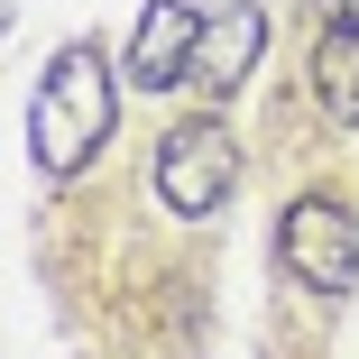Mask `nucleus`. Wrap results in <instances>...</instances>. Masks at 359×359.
Masks as SVG:
<instances>
[{"instance_id": "nucleus-8", "label": "nucleus", "mask_w": 359, "mask_h": 359, "mask_svg": "<svg viewBox=\"0 0 359 359\" xmlns=\"http://www.w3.org/2000/svg\"><path fill=\"white\" fill-rule=\"evenodd\" d=\"M323 10H350V0H323Z\"/></svg>"}, {"instance_id": "nucleus-7", "label": "nucleus", "mask_w": 359, "mask_h": 359, "mask_svg": "<svg viewBox=\"0 0 359 359\" xmlns=\"http://www.w3.org/2000/svg\"><path fill=\"white\" fill-rule=\"evenodd\" d=\"M0 28H10V0H0Z\"/></svg>"}, {"instance_id": "nucleus-5", "label": "nucleus", "mask_w": 359, "mask_h": 359, "mask_svg": "<svg viewBox=\"0 0 359 359\" xmlns=\"http://www.w3.org/2000/svg\"><path fill=\"white\" fill-rule=\"evenodd\" d=\"M258 46H267V10H258V0H231V10L194 37V83L222 102V93L249 74V65H258Z\"/></svg>"}, {"instance_id": "nucleus-1", "label": "nucleus", "mask_w": 359, "mask_h": 359, "mask_svg": "<svg viewBox=\"0 0 359 359\" xmlns=\"http://www.w3.org/2000/svg\"><path fill=\"white\" fill-rule=\"evenodd\" d=\"M111 55L93 46V37H74V46H55V65H46V83H37V102H28V148H37V166L46 175H83L93 157H102V138H111Z\"/></svg>"}, {"instance_id": "nucleus-3", "label": "nucleus", "mask_w": 359, "mask_h": 359, "mask_svg": "<svg viewBox=\"0 0 359 359\" xmlns=\"http://www.w3.org/2000/svg\"><path fill=\"white\" fill-rule=\"evenodd\" d=\"M276 258H285V276H295L304 295H350L359 285V222H350V203L341 194H295L285 222H276Z\"/></svg>"}, {"instance_id": "nucleus-4", "label": "nucleus", "mask_w": 359, "mask_h": 359, "mask_svg": "<svg viewBox=\"0 0 359 359\" xmlns=\"http://www.w3.org/2000/svg\"><path fill=\"white\" fill-rule=\"evenodd\" d=\"M194 37H203V19L184 0H148V10H138V37H129V83L138 93L194 83Z\"/></svg>"}, {"instance_id": "nucleus-6", "label": "nucleus", "mask_w": 359, "mask_h": 359, "mask_svg": "<svg viewBox=\"0 0 359 359\" xmlns=\"http://www.w3.org/2000/svg\"><path fill=\"white\" fill-rule=\"evenodd\" d=\"M313 93L341 129H359V10H332V28L313 46Z\"/></svg>"}, {"instance_id": "nucleus-2", "label": "nucleus", "mask_w": 359, "mask_h": 359, "mask_svg": "<svg viewBox=\"0 0 359 359\" xmlns=\"http://www.w3.org/2000/svg\"><path fill=\"white\" fill-rule=\"evenodd\" d=\"M231 184H240V148H231V129L212 120V111L175 120L166 148H157V203L175 212V222H212V212L231 203Z\"/></svg>"}]
</instances>
